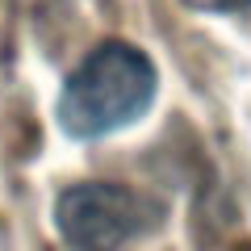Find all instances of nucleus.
<instances>
[{"mask_svg":"<svg viewBox=\"0 0 251 251\" xmlns=\"http://www.w3.org/2000/svg\"><path fill=\"white\" fill-rule=\"evenodd\" d=\"M155 92H159V72L151 54L138 50L134 42L105 38L63 80L54 117L72 138L97 143L143 122L155 105Z\"/></svg>","mask_w":251,"mask_h":251,"instance_id":"1","label":"nucleus"},{"mask_svg":"<svg viewBox=\"0 0 251 251\" xmlns=\"http://www.w3.org/2000/svg\"><path fill=\"white\" fill-rule=\"evenodd\" d=\"M168 218V205L113 180H84L54 201V226L72 251H122L151 234Z\"/></svg>","mask_w":251,"mask_h":251,"instance_id":"2","label":"nucleus"},{"mask_svg":"<svg viewBox=\"0 0 251 251\" xmlns=\"http://www.w3.org/2000/svg\"><path fill=\"white\" fill-rule=\"evenodd\" d=\"M197 9H209V13H239V9H251V0H188Z\"/></svg>","mask_w":251,"mask_h":251,"instance_id":"3","label":"nucleus"}]
</instances>
